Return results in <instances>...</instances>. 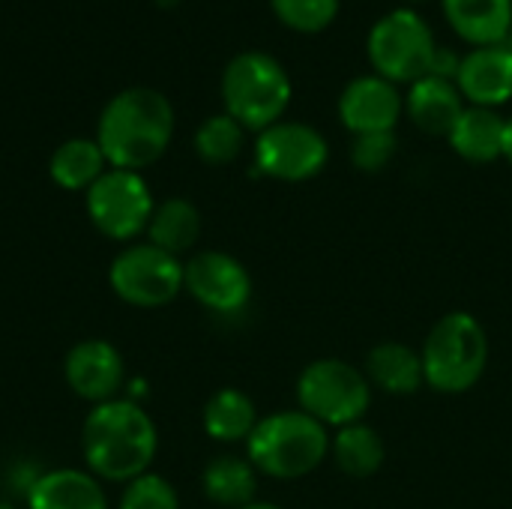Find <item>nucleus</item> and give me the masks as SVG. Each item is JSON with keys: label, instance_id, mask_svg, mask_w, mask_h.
I'll return each mask as SVG.
<instances>
[{"label": "nucleus", "instance_id": "nucleus-24", "mask_svg": "<svg viewBox=\"0 0 512 509\" xmlns=\"http://www.w3.org/2000/svg\"><path fill=\"white\" fill-rule=\"evenodd\" d=\"M204 432L213 441H249V435L258 426V414H255V402L240 393V390H219L207 405H204Z\"/></svg>", "mask_w": 512, "mask_h": 509}, {"label": "nucleus", "instance_id": "nucleus-25", "mask_svg": "<svg viewBox=\"0 0 512 509\" xmlns=\"http://www.w3.org/2000/svg\"><path fill=\"white\" fill-rule=\"evenodd\" d=\"M246 129L231 114H213L207 117L195 132V150L207 165H228L243 150Z\"/></svg>", "mask_w": 512, "mask_h": 509}, {"label": "nucleus", "instance_id": "nucleus-3", "mask_svg": "<svg viewBox=\"0 0 512 509\" xmlns=\"http://www.w3.org/2000/svg\"><path fill=\"white\" fill-rule=\"evenodd\" d=\"M255 471L273 480H300L312 474L330 453L327 426L303 411H282L258 420L246 441Z\"/></svg>", "mask_w": 512, "mask_h": 509}, {"label": "nucleus", "instance_id": "nucleus-7", "mask_svg": "<svg viewBox=\"0 0 512 509\" xmlns=\"http://www.w3.org/2000/svg\"><path fill=\"white\" fill-rule=\"evenodd\" d=\"M297 402L300 411L315 417L321 426H354L372 405V384L369 378L336 357L315 360L303 369L297 381Z\"/></svg>", "mask_w": 512, "mask_h": 509}, {"label": "nucleus", "instance_id": "nucleus-26", "mask_svg": "<svg viewBox=\"0 0 512 509\" xmlns=\"http://www.w3.org/2000/svg\"><path fill=\"white\" fill-rule=\"evenodd\" d=\"M282 24L300 33H318L339 15L342 0H270Z\"/></svg>", "mask_w": 512, "mask_h": 509}, {"label": "nucleus", "instance_id": "nucleus-34", "mask_svg": "<svg viewBox=\"0 0 512 509\" xmlns=\"http://www.w3.org/2000/svg\"><path fill=\"white\" fill-rule=\"evenodd\" d=\"M510 45H512V33H510Z\"/></svg>", "mask_w": 512, "mask_h": 509}, {"label": "nucleus", "instance_id": "nucleus-15", "mask_svg": "<svg viewBox=\"0 0 512 509\" xmlns=\"http://www.w3.org/2000/svg\"><path fill=\"white\" fill-rule=\"evenodd\" d=\"M408 117L429 135H450L456 120L465 111V96L459 93L456 81L423 75L408 87L405 96Z\"/></svg>", "mask_w": 512, "mask_h": 509}, {"label": "nucleus", "instance_id": "nucleus-32", "mask_svg": "<svg viewBox=\"0 0 512 509\" xmlns=\"http://www.w3.org/2000/svg\"><path fill=\"white\" fill-rule=\"evenodd\" d=\"M156 3H159V6H174L177 0H156Z\"/></svg>", "mask_w": 512, "mask_h": 509}, {"label": "nucleus", "instance_id": "nucleus-17", "mask_svg": "<svg viewBox=\"0 0 512 509\" xmlns=\"http://www.w3.org/2000/svg\"><path fill=\"white\" fill-rule=\"evenodd\" d=\"M444 12L453 30L474 48L510 42L512 0H444Z\"/></svg>", "mask_w": 512, "mask_h": 509}, {"label": "nucleus", "instance_id": "nucleus-33", "mask_svg": "<svg viewBox=\"0 0 512 509\" xmlns=\"http://www.w3.org/2000/svg\"><path fill=\"white\" fill-rule=\"evenodd\" d=\"M0 509H15V507H9V504H0Z\"/></svg>", "mask_w": 512, "mask_h": 509}, {"label": "nucleus", "instance_id": "nucleus-20", "mask_svg": "<svg viewBox=\"0 0 512 509\" xmlns=\"http://www.w3.org/2000/svg\"><path fill=\"white\" fill-rule=\"evenodd\" d=\"M105 165L108 159L102 147L96 144V138H69L51 153L48 171L60 189L87 192L105 174Z\"/></svg>", "mask_w": 512, "mask_h": 509}, {"label": "nucleus", "instance_id": "nucleus-10", "mask_svg": "<svg viewBox=\"0 0 512 509\" xmlns=\"http://www.w3.org/2000/svg\"><path fill=\"white\" fill-rule=\"evenodd\" d=\"M330 159L327 138L297 120H279L258 132L255 141V171L285 183H303L324 171Z\"/></svg>", "mask_w": 512, "mask_h": 509}, {"label": "nucleus", "instance_id": "nucleus-2", "mask_svg": "<svg viewBox=\"0 0 512 509\" xmlns=\"http://www.w3.org/2000/svg\"><path fill=\"white\" fill-rule=\"evenodd\" d=\"M84 462L93 477L132 483L156 456V426L135 402L111 399L90 411L81 432Z\"/></svg>", "mask_w": 512, "mask_h": 509}, {"label": "nucleus", "instance_id": "nucleus-18", "mask_svg": "<svg viewBox=\"0 0 512 509\" xmlns=\"http://www.w3.org/2000/svg\"><path fill=\"white\" fill-rule=\"evenodd\" d=\"M27 507L30 509H108L102 486L72 468H57L42 474L30 492H27Z\"/></svg>", "mask_w": 512, "mask_h": 509}, {"label": "nucleus", "instance_id": "nucleus-14", "mask_svg": "<svg viewBox=\"0 0 512 509\" xmlns=\"http://www.w3.org/2000/svg\"><path fill=\"white\" fill-rule=\"evenodd\" d=\"M459 93L471 105L483 108H498L512 99V45L498 42V45H477L471 48L456 75Z\"/></svg>", "mask_w": 512, "mask_h": 509}, {"label": "nucleus", "instance_id": "nucleus-5", "mask_svg": "<svg viewBox=\"0 0 512 509\" xmlns=\"http://www.w3.org/2000/svg\"><path fill=\"white\" fill-rule=\"evenodd\" d=\"M420 357L432 390L468 393L489 366V336L471 312H450L432 327Z\"/></svg>", "mask_w": 512, "mask_h": 509}, {"label": "nucleus", "instance_id": "nucleus-31", "mask_svg": "<svg viewBox=\"0 0 512 509\" xmlns=\"http://www.w3.org/2000/svg\"><path fill=\"white\" fill-rule=\"evenodd\" d=\"M243 509H279V507H273V504H258V501H255V504H249V507H243Z\"/></svg>", "mask_w": 512, "mask_h": 509}, {"label": "nucleus", "instance_id": "nucleus-29", "mask_svg": "<svg viewBox=\"0 0 512 509\" xmlns=\"http://www.w3.org/2000/svg\"><path fill=\"white\" fill-rule=\"evenodd\" d=\"M459 63H462V57H459L453 48L438 45V51H435V57H432V69H429V75H438V78L456 81V75H459Z\"/></svg>", "mask_w": 512, "mask_h": 509}, {"label": "nucleus", "instance_id": "nucleus-16", "mask_svg": "<svg viewBox=\"0 0 512 509\" xmlns=\"http://www.w3.org/2000/svg\"><path fill=\"white\" fill-rule=\"evenodd\" d=\"M453 150L477 165L504 159L507 150V117H501L495 108L483 105H465L462 117L456 120L453 132L447 135Z\"/></svg>", "mask_w": 512, "mask_h": 509}, {"label": "nucleus", "instance_id": "nucleus-13", "mask_svg": "<svg viewBox=\"0 0 512 509\" xmlns=\"http://www.w3.org/2000/svg\"><path fill=\"white\" fill-rule=\"evenodd\" d=\"M66 381L87 402H111L123 384V357L105 339H84L66 354Z\"/></svg>", "mask_w": 512, "mask_h": 509}, {"label": "nucleus", "instance_id": "nucleus-27", "mask_svg": "<svg viewBox=\"0 0 512 509\" xmlns=\"http://www.w3.org/2000/svg\"><path fill=\"white\" fill-rule=\"evenodd\" d=\"M120 509H180V501L168 480L156 474H141L132 483H126Z\"/></svg>", "mask_w": 512, "mask_h": 509}, {"label": "nucleus", "instance_id": "nucleus-30", "mask_svg": "<svg viewBox=\"0 0 512 509\" xmlns=\"http://www.w3.org/2000/svg\"><path fill=\"white\" fill-rule=\"evenodd\" d=\"M504 159L512 165V117L507 120V150H504Z\"/></svg>", "mask_w": 512, "mask_h": 509}, {"label": "nucleus", "instance_id": "nucleus-1", "mask_svg": "<svg viewBox=\"0 0 512 509\" xmlns=\"http://www.w3.org/2000/svg\"><path fill=\"white\" fill-rule=\"evenodd\" d=\"M174 108L165 93L153 87H126L99 114L96 144L108 165L141 171L153 165L171 144Z\"/></svg>", "mask_w": 512, "mask_h": 509}, {"label": "nucleus", "instance_id": "nucleus-23", "mask_svg": "<svg viewBox=\"0 0 512 509\" xmlns=\"http://www.w3.org/2000/svg\"><path fill=\"white\" fill-rule=\"evenodd\" d=\"M330 453H333L339 471H345L354 480H366V477H375L381 471L387 447L372 426L354 423V426L339 429L330 438Z\"/></svg>", "mask_w": 512, "mask_h": 509}, {"label": "nucleus", "instance_id": "nucleus-19", "mask_svg": "<svg viewBox=\"0 0 512 509\" xmlns=\"http://www.w3.org/2000/svg\"><path fill=\"white\" fill-rule=\"evenodd\" d=\"M366 378L390 396H411L426 384L423 357L402 342H381L366 357Z\"/></svg>", "mask_w": 512, "mask_h": 509}, {"label": "nucleus", "instance_id": "nucleus-28", "mask_svg": "<svg viewBox=\"0 0 512 509\" xmlns=\"http://www.w3.org/2000/svg\"><path fill=\"white\" fill-rule=\"evenodd\" d=\"M396 132H366V135H354V144H351V162L366 171V174H375V171H384L390 165V159L396 156Z\"/></svg>", "mask_w": 512, "mask_h": 509}, {"label": "nucleus", "instance_id": "nucleus-12", "mask_svg": "<svg viewBox=\"0 0 512 509\" xmlns=\"http://www.w3.org/2000/svg\"><path fill=\"white\" fill-rule=\"evenodd\" d=\"M405 111V96L384 75H357L339 96V120L354 135L393 132Z\"/></svg>", "mask_w": 512, "mask_h": 509}, {"label": "nucleus", "instance_id": "nucleus-22", "mask_svg": "<svg viewBox=\"0 0 512 509\" xmlns=\"http://www.w3.org/2000/svg\"><path fill=\"white\" fill-rule=\"evenodd\" d=\"M201 486L204 495L219 504V507L243 509L255 504V492H258V471L252 468V462L237 459V456H219L213 459L204 474H201Z\"/></svg>", "mask_w": 512, "mask_h": 509}, {"label": "nucleus", "instance_id": "nucleus-8", "mask_svg": "<svg viewBox=\"0 0 512 509\" xmlns=\"http://www.w3.org/2000/svg\"><path fill=\"white\" fill-rule=\"evenodd\" d=\"M108 282L123 303L156 309L183 291V264L153 243H138L111 261Z\"/></svg>", "mask_w": 512, "mask_h": 509}, {"label": "nucleus", "instance_id": "nucleus-6", "mask_svg": "<svg viewBox=\"0 0 512 509\" xmlns=\"http://www.w3.org/2000/svg\"><path fill=\"white\" fill-rule=\"evenodd\" d=\"M369 60L378 75L393 84H414L429 75L432 57L438 51L435 33L417 9H390L369 30Z\"/></svg>", "mask_w": 512, "mask_h": 509}, {"label": "nucleus", "instance_id": "nucleus-4", "mask_svg": "<svg viewBox=\"0 0 512 509\" xmlns=\"http://www.w3.org/2000/svg\"><path fill=\"white\" fill-rule=\"evenodd\" d=\"M291 75L267 51H240L222 72V102L243 129L264 132L279 123L291 102Z\"/></svg>", "mask_w": 512, "mask_h": 509}, {"label": "nucleus", "instance_id": "nucleus-9", "mask_svg": "<svg viewBox=\"0 0 512 509\" xmlns=\"http://www.w3.org/2000/svg\"><path fill=\"white\" fill-rule=\"evenodd\" d=\"M153 195L138 171L111 168L87 189V216L108 240H132L147 231Z\"/></svg>", "mask_w": 512, "mask_h": 509}, {"label": "nucleus", "instance_id": "nucleus-11", "mask_svg": "<svg viewBox=\"0 0 512 509\" xmlns=\"http://www.w3.org/2000/svg\"><path fill=\"white\" fill-rule=\"evenodd\" d=\"M183 288L210 312L234 315L252 297L249 270L225 252H198L183 264Z\"/></svg>", "mask_w": 512, "mask_h": 509}, {"label": "nucleus", "instance_id": "nucleus-21", "mask_svg": "<svg viewBox=\"0 0 512 509\" xmlns=\"http://www.w3.org/2000/svg\"><path fill=\"white\" fill-rule=\"evenodd\" d=\"M147 234H150L153 246L180 258L201 237V213L186 198H168V201L153 207V216L147 222Z\"/></svg>", "mask_w": 512, "mask_h": 509}]
</instances>
